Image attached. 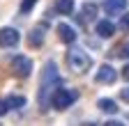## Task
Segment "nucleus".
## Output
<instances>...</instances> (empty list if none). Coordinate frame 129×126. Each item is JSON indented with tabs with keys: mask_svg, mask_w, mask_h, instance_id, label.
Masks as SVG:
<instances>
[{
	"mask_svg": "<svg viewBox=\"0 0 129 126\" xmlns=\"http://www.w3.org/2000/svg\"><path fill=\"white\" fill-rule=\"evenodd\" d=\"M97 105H99V110H104V112H108V115H115L118 112V105H115L113 99H99Z\"/></svg>",
	"mask_w": 129,
	"mask_h": 126,
	"instance_id": "f8f14e48",
	"label": "nucleus"
},
{
	"mask_svg": "<svg viewBox=\"0 0 129 126\" xmlns=\"http://www.w3.org/2000/svg\"><path fill=\"white\" fill-rule=\"evenodd\" d=\"M115 55H118V57H127V60H129V44L118 46V48H115Z\"/></svg>",
	"mask_w": 129,
	"mask_h": 126,
	"instance_id": "dca6fc26",
	"label": "nucleus"
},
{
	"mask_svg": "<svg viewBox=\"0 0 129 126\" xmlns=\"http://www.w3.org/2000/svg\"><path fill=\"white\" fill-rule=\"evenodd\" d=\"M39 85H42L39 87V108L46 110L48 105H51V99H53L55 89L62 85L60 73H58V67L53 64V62H48V64L44 67V71H42V83Z\"/></svg>",
	"mask_w": 129,
	"mask_h": 126,
	"instance_id": "f257e3e1",
	"label": "nucleus"
},
{
	"mask_svg": "<svg viewBox=\"0 0 129 126\" xmlns=\"http://www.w3.org/2000/svg\"><path fill=\"white\" fill-rule=\"evenodd\" d=\"M12 71H14V76H19V78H28L32 73V60L25 57V55H14Z\"/></svg>",
	"mask_w": 129,
	"mask_h": 126,
	"instance_id": "20e7f679",
	"label": "nucleus"
},
{
	"mask_svg": "<svg viewBox=\"0 0 129 126\" xmlns=\"http://www.w3.org/2000/svg\"><path fill=\"white\" fill-rule=\"evenodd\" d=\"M94 83H99V85H108V83H115V69H113L111 64H102L99 69H97Z\"/></svg>",
	"mask_w": 129,
	"mask_h": 126,
	"instance_id": "423d86ee",
	"label": "nucleus"
},
{
	"mask_svg": "<svg viewBox=\"0 0 129 126\" xmlns=\"http://www.w3.org/2000/svg\"><path fill=\"white\" fill-rule=\"evenodd\" d=\"M122 78H124V80H129V64H124V69H122Z\"/></svg>",
	"mask_w": 129,
	"mask_h": 126,
	"instance_id": "412c9836",
	"label": "nucleus"
},
{
	"mask_svg": "<svg viewBox=\"0 0 129 126\" xmlns=\"http://www.w3.org/2000/svg\"><path fill=\"white\" fill-rule=\"evenodd\" d=\"M55 12L58 14H64V16L72 14L74 12V0H58V3H55Z\"/></svg>",
	"mask_w": 129,
	"mask_h": 126,
	"instance_id": "ddd939ff",
	"label": "nucleus"
},
{
	"mask_svg": "<svg viewBox=\"0 0 129 126\" xmlns=\"http://www.w3.org/2000/svg\"><path fill=\"white\" fill-rule=\"evenodd\" d=\"M83 126H97V124H94V121H85Z\"/></svg>",
	"mask_w": 129,
	"mask_h": 126,
	"instance_id": "4be33fe9",
	"label": "nucleus"
},
{
	"mask_svg": "<svg viewBox=\"0 0 129 126\" xmlns=\"http://www.w3.org/2000/svg\"><path fill=\"white\" fill-rule=\"evenodd\" d=\"M94 19H97V5H94V3H85L83 9H81L78 21H81V23H90V21H94Z\"/></svg>",
	"mask_w": 129,
	"mask_h": 126,
	"instance_id": "6e6552de",
	"label": "nucleus"
},
{
	"mask_svg": "<svg viewBox=\"0 0 129 126\" xmlns=\"http://www.w3.org/2000/svg\"><path fill=\"white\" fill-rule=\"evenodd\" d=\"M9 110V105H7V101H0V115H5Z\"/></svg>",
	"mask_w": 129,
	"mask_h": 126,
	"instance_id": "6ab92c4d",
	"label": "nucleus"
},
{
	"mask_svg": "<svg viewBox=\"0 0 129 126\" xmlns=\"http://www.w3.org/2000/svg\"><path fill=\"white\" fill-rule=\"evenodd\" d=\"M76 99H78V92H76V89L58 87V89H55V94H53V99H51V105H53L55 110H67Z\"/></svg>",
	"mask_w": 129,
	"mask_h": 126,
	"instance_id": "7ed1b4c3",
	"label": "nucleus"
},
{
	"mask_svg": "<svg viewBox=\"0 0 129 126\" xmlns=\"http://www.w3.org/2000/svg\"><path fill=\"white\" fill-rule=\"evenodd\" d=\"M120 28L124 30V32H129V14H122V19H120Z\"/></svg>",
	"mask_w": 129,
	"mask_h": 126,
	"instance_id": "f3484780",
	"label": "nucleus"
},
{
	"mask_svg": "<svg viewBox=\"0 0 129 126\" xmlns=\"http://www.w3.org/2000/svg\"><path fill=\"white\" fill-rule=\"evenodd\" d=\"M120 96H122V101H127V103H129V87H124V89L120 92Z\"/></svg>",
	"mask_w": 129,
	"mask_h": 126,
	"instance_id": "a211bd4d",
	"label": "nucleus"
},
{
	"mask_svg": "<svg viewBox=\"0 0 129 126\" xmlns=\"http://www.w3.org/2000/svg\"><path fill=\"white\" fill-rule=\"evenodd\" d=\"M21 35L16 28H3L0 30V48H14L16 44H19Z\"/></svg>",
	"mask_w": 129,
	"mask_h": 126,
	"instance_id": "39448f33",
	"label": "nucleus"
},
{
	"mask_svg": "<svg viewBox=\"0 0 129 126\" xmlns=\"http://www.w3.org/2000/svg\"><path fill=\"white\" fill-rule=\"evenodd\" d=\"M104 126H124L122 121H118V119H111V121H106Z\"/></svg>",
	"mask_w": 129,
	"mask_h": 126,
	"instance_id": "aec40b11",
	"label": "nucleus"
},
{
	"mask_svg": "<svg viewBox=\"0 0 129 126\" xmlns=\"http://www.w3.org/2000/svg\"><path fill=\"white\" fill-rule=\"evenodd\" d=\"M7 105L14 108V110H19L25 105V96H19V94H12V96H7Z\"/></svg>",
	"mask_w": 129,
	"mask_h": 126,
	"instance_id": "4468645a",
	"label": "nucleus"
},
{
	"mask_svg": "<svg viewBox=\"0 0 129 126\" xmlns=\"http://www.w3.org/2000/svg\"><path fill=\"white\" fill-rule=\"evenodd\" d=\"M67 67L74 73H85L92 67V57L83 51V48H69L67 51Z\"/></svg>",
	"mask_w": 129,
	"mask_h": 126,
	"instance_id": "f03ea898",
	"label": "nucleus"
},
{
	"mask_svg": "<svg viewBox=\"0 0 129 126\" xmlns=\"http://www.w3.org/2000/svg\"><path fill=\"white\" fill-rule=\"evenodd\" d=\"M58 37H60V41H64V44H74V41H76L74 28L67 25V23H60V25H58Z\"/></svg>",
	"mask_w": 129,
	"mask_h": 126,
	"instance_id": "0eeeda50",
	"label": "nucleus"
},
{
	"mask_svg": "<svg viewBox=\"0 0 129 126\" xmlns=\"http://www.w3.org/2000/svg\"><path fill=\"white\" fill-rule=\"evenodd\" d=\"M35 5H37V0H21V12L23 14H30Z\"/></svg>",
	"mask_w": 129,
	"mask_h": 126,
	"instance_id": "2eb2a0df",
	"label": "nucleus"
},
{
	"mask_svg": "<svg viewBox=\"0 0 129 126\" xmlns=\"http://www.w3.org/2000/svg\"><path fill=\"white\" fill-rule=\"evenodd\" d=\"M28 44L32 46V48H39V46L44 44V30H42V28H35V30L28 35Z\"/></svg>",
	"mask_w": 129,
	"mask_h": 126,
	"instance_id": "9b49d317",
	"label": "nucleus"
},
{
	"mask_svg": "<svg viewBox=\"0 0 129 126\" xmlns=\"http://www.w3.org/2000/svg\"><path fill=\"white\" fill-rule=\"evenodd\" d=\"M127 9V0H104V12L106 14H120Z\"/></svg>",
	"mask_w": 129,
	"mask_h": 126,
	"instance_id": "9d476101",
	"label": "nucleus"
},
{
	"mask_svg": "<svg viewBox=\"0 0 129 126\" xmlns=\"http://www.w3.org/2000/svg\"><path fill=\"white\" fill-rule=\"evenodd\" d=\"M94 30H97V35H99V37H104V39H108V37H113V35H115V25H113L111 21H97Z\"/></svg>",
	"mask_w": 129,
	"mask_h": 126,
	"instance_id": "1a4fd4ad",
	"label": "nucleus"
}]
</instances>
